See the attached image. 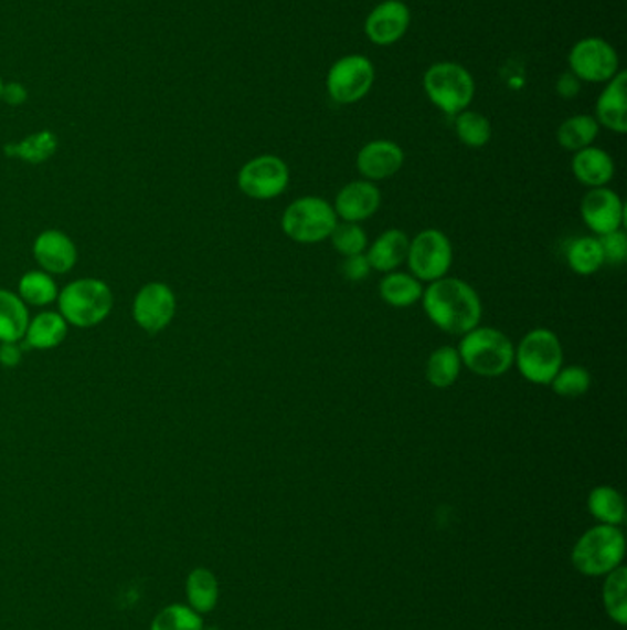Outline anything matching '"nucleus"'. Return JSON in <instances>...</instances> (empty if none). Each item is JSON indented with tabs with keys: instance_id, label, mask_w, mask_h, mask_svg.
<instances>
[{
	"instance_id": "obj_1",
	"label": "nucleus",
	"mask_w": 627,
	"mask_h": 630,
	"mask_svg": "<svg viewBox=\"0 0 627 630\" xmlns=\"http://www.w3.org/2000/svg\"><path fill=\"white\" fill-rule=\"evenodd\" d=\"M422 304L431 323L451 336L463 337L480 325L482 301L479 293L457 276L429 282V286L424 287Z\"/></svg>"
},
{
	"instance_id": "obj_2",
	"label": "nucleus",
	"mask_w": 627,
	"mask_h": 630,
	"mask_svg": "<svg viewBox=\"0 0 627 630\" xmlns=\"http://www.w3.org/2000/svg\"><path fill=\"white\" fill-rule=\"evenodd\" d=\"M458 354L466 369L482 378H499L513 367L516 347L502 330L491 326H477L464 334Z\"/></svg>"
},
{
	"instance_id": "obj_3",
	"label": "nucleus",
	"mask_w": 627,
	"mask_h": 630,
	"mask_svg": "<svg viewBox=\"0 0 627 630\" xmlns=\"http://www.w3.org/2000/svg\"><path fill=\"white\" fill-rule=\"evenodd\" d=\"M339 223L336 209L330 201L319 196H304L287 204L281 214V231L293 242L314 243L325 242Z\"/></svg>"
},
{
	"instance_id": "obj_4",
	"label": "nucleus",
	"mask_w": 627,
	"mask_h": 630,
	"mask_svg": "<svg viewBox=\"0 0 627 630\" xmlns=\"http://www.w3.org/2000/svg\"><path fill=\"white\" fill-rule=\"evenodd\" d=\"M513 365L524 380L535 386H551L563 367V347L560 337L549 328H534L516 347Z\"/></svg>"
},
{
	"instance_id": "obj_5",
	"label": "nucleus",
	"mask_w": 627,
	"mask_h": 630,
	"mask_svg": "<svg viewBox=\"0 0 627 630\" xmlns=\"http://www.w3.org/2000/svg\"><path fill=\"white\" fill-rule=\"evenodd\" d=\"M57 304L63 319L79 328L96 326L113 308V292L98 279H79L61 290Z\"/></svg>"
},
{
	"instance_id": "obj_6",
	"label": "nucleus",
	"mask_w": 627,
	"mask_h": 630,
	"mask_svg": "<svg viewBox=\"0 0 627 630\" xmlns=\"http://www.w3.org/2000/svg\"><path fill=\"white\" fill-rule=\"evenodd\" d=\"M626 540L617 525L601 524L587 531L574 546L573 563L578 571L598 577L623 563Z\"/></svg>"
},
{
	"instance_id": "obj_7",
	"label": "nucleus",
	"mask_w": 627,
	"mask_h": 630,
	"mask_svg": "<svg viewBox=\"0 0 627 630\" xmlns=\"http://www.w3.org/2000/svg\"><path fill=\"white\" fill-rule=\"evenodd\" d=\"M424 87L431 102L449 116L468 109L475 96L474 76L466 66L451 61L429 66L425 72Z\"/></svg>"
},
{
	"instance_id": "obj_8",
	"label": "nucleus",
	"mask_w": 627,
	"mask_h": 630,
	"mask_svg": "<svg viewBox=\"0 0 627 630\" xmlns=\"http://www.w3.org/2000/svg\"><path fill=\"white\" fill-rule=\"evenodd\" d=\"M407 264L419 282L444 279L453 265L451 240L438 229L418 232L408 243Z\"/></svg>"
},
{
	"instance_id": "obj_9",
	"label": "nucleus",
	"mask_w": 627,
	"mask_h": 630,
	"mask_svg": "<svg viewBox=\"0 0 627 630\" xmlns=\"http://www.w3.org/2000/svg\"><path fill=\"white\" fill-rule=\"evenodd\" d=\"M289 177L286 160L276 155H259L242 166L237 187L247 198L269 201L286 192Z\"/></svg>"
},
{
	"instance_id": "obj_10",
	"label": "nucleus",
	"mask_w": 627,
	"mask_h": 630,
	"mask_svg": "<svg viewBox=\"0 0 627 630\" xmlns=\"http://www.w3.org/2000/svg\"><path fill=\"white\" fill-rule=\"evenodd\" d=\"M375 71L372 61L364 55H344L336 61L326 77V87L337 104H355L369 94L374 85Z\"/></svg>"
},
{
	"instance_id": "obj_11",
	"label": "nucleus",
	"mask_w": 627,
	"mask_h": 630,
	"mask_svg": "<svg viewBox=\"0 0 627 630\" xmlns=\"http://www.w3.org/2000/svg\"><path fill=\"white\" fill-rule=\"evenodd\" d=\"M568 65L584 82H609L618 72L617 50L604 39L585 38L574 44Z\"/></svg>"
},
{
	"instance_id": "obj_12",
	"label": "nucleus",
	"mask_w": 627,
	"mask_h": 630,
	"mask_svg": "<svg viewBox=\"0 0 627 630\" xmlns=\"http://www.w3.org/2000/svg\"><path fill=\"white\" fill-rule=\"evenodd\" d=\"M177 312L176 293L162 282H149L137 293L132 317L148 334H157L170 325Z\"/></svg>"
},
{
	"instance_id": "obj_13",
	"label": "nucleus",
	"mask_w": 627,
	"mask_h": 630,
	"mask_svg": "<svg viewBox=\"0 0 627 630\" xmlns=\"http://www.w3.org/2000/svg\"><path fill=\"white\" fill-rule=\"evenodd\" d=\"M582 220L596 237L620 231L624 223V203L615 190L607 187L591 188L582 199Z\"/></svg>"
},
{
	"instance_id": "obj_14",
	"label": "nucleus",
	"mask_w": 627,
	"mask_h": 630,
	"mask_svg": "<svg viewBox=\"0 0 627 630\" xmlns=\"http://www.w3.org/2000/svg\"><path fill=\"white\" fill-rule=\"evenodd\" d=\"M411 10L402 0H385L370 11L364 22V32L370 41L380 46L397 43L407 33Z\"/></svg>"
},
{
	"instance_id": "obj_15",
	"label": "nucleus",
	"mask_w": 627,
	"mask_h": 630,
	"mask_svg": "<svg viewBox=\"0 0 627 630\" xmlns=\"http://www.w3.org/2000/svg\"><path fill=\"white\" fill-rule=\"evenodd\" d=\"M381 207V190L378 185L366 179L348 182L339 190L336 198L337 218L342 221L361 223L372 218Z\"/></svg>"
},
{
	"instance_id": "obj_16",
	"label": "nucleus",
	"mask_w": 627,
	"mask_h": 630,
	"mask_svg": "<svg viewBox=\"0 0 627 630\" xmlns=\"http://www.w3.org/2000/svg\"><path fill=\"white\" fill-rule=\"evenodd\" d=\"M403 162H405L403 149L385 138L364 144L355 160L359 174L372 182L396 176L397 171L402 170Z\"/></svg>"
},
{
	"instance_id": "obj_17",
	"label": "nucleus",
	"mask_w": 627,
	"mask_h": 630,
	"mask_svg": "<svg viewBox=\"0 0 627 630\" xmlns=\"http://www.w3.org/2000/svg\"><path fill=\"white\" fill-rule=\"evenodd\" d=\"M33 256L46 273L63 275L76 265L77 249L61 231H44L33 242Z\"/></svg>"
},
{
	"instance_id": "obj_18",
	"label": "nucleus",
	"mask_w": 627,
	"mask_h": 630,
	"mask_svg": "<svg viewBox=\"0 0 627 630\" xmlns=\"http://www.w3.org/2000/svg\"><path fill=\"white\" fill-rule=\"evenodd\" d=\"M627 72L618 71L596 102V122L615 133L627 132Z\"/></svg>"
},
{
	"instance_id": "obj_19",
	"label": "nucleus",
	"mask_w": 627,
	"mask_h": 630,
	"mask_svg": "<svg viewBox=\"0 0 627 630\" xmlns=\"http://www.w3.org/2000/svg\"><path fill=\"white\" fill-rule=\"evenodd\" d=\"M408 243H411V238L402 229H389V231L381 232L380 237L370 243L369 251H366L372 270L381 271V273L396 271L403 262H407Z\"/></svg>"
},
{
	"instance_id": "obj_20",
	"label": "nucleus",
	"mask_w": 627,
	"mask_h": 630,
	"mask_svg": "<svg viewBox=\"0 0 627 630\" xmlns=\"http://www.w3.org/2000/svg\"><path fill=\"white\" fill-rule=\"evenodd\" d=\"M573 174L584 187H607L615 176V162L606 149L589 146L574 154Z\"/></svg>"
},
{
	"instance_id": "obj_21",
	"label": "nucleus",
	"mask_w": 627,
	"mask_h": 630,
	"mask_svg": "<svg viewBox=\"0 0 627 630\" xmlns=\"http://www.w3.org/2000/svg\"><path fill=\"white\" fill-rule=\"evenodd\" d=\"M184 591H187L188 607H192L201 616L212 612L220 601L217 577L212 569L203 568V566L193 568L188 574Z\"/></svg>"
},
{
	"instance_id": "obj_22",
	"label": "nucleus",
	"mask_w": 627,
	"mask_h": 630,
	"mask_svg": "<svg viewBox=\"0 0 627 630\" xmlns=\"http://www.w3.org/2000/svg\"><path fill=\"white\" fill-rule=\"evenodd\" d=\"M380 295L389 306L408 308L422 301L424 286L416 276L396 270L383 276V281L380 282Z\"/></svg>"
},
{
	"instance_id": "obj_23",
	"label": "nucleus",
	"mask_w": 627,
	"mask_h": 630,
	"mask_svg": "<svg viewBox=\"0 0 627 630\" xmlns=\"http://www.w3.org/2000/svg\"><path fill=\"white\" fill-rule=\"evenodd\" d=\"M66 337V321L63 315L55 312H43L35 315L28 323L26 334H24V345L38 350H49L63 343Z\"/></svg>"
},
{
	"instance_id": "obj_24",
	"label": "nucleus",
	"mask_w": 627,
	"mask_h": 630,
	"mask_svg": "<svg viewBox=\"0 0 627 630\" xmlns=\"http://www.w3.org/2000/svg\"><path fill=\"white\" fill-rule=\"evenodd\" d=\"M28 308L15 293L0 290V343H17L26 334Z\"/></svg>"
},
{
	"instance_id": "obj_25",
	"label": "nucleus",
	"mask_w": 627,
	"mask_h": 630,
	"mask_svg": "<svg viewBox=\"0 0 627 630\" xmlns=\"http://www.w3.org/2000/svg\"><path fill=\"white\" fill-rule=\"evenodd\" d=\"M460 370H463L460 354L457 348L446 345L431 353L427 365H425V378L436 389H447L458 380Z\"/></svg>"
},
{
	"instance_id": "obj_26",
	"label": "nucleus",
	"mask_w": 627,
	"mask_h": 630,
	"mask_svg": "<svg viewBox=\"0 0 627 630\" xmlns=\"http://www.w3.org/2000/svg\"><path fill=\"white\" fill-rule=\"evenodd\" d=\"M601 133V124L595 116L574 115L557 127V143L567 151H580L589 148Z\"/></svg>"
},
{
	"instance_id": "obj_27",
	"label": "nucleus",
	"mask_w": 627,
	"mask_h": 630,
	"mask_svg": "<svg viewBox=\"0 0 627 630\" xmlns=\"http://www.w3.org/2000/svg\"><path fill=\"white\" fill-rule=\"evenodd\" d=\"M567 262L576 275H595L604 265V254L598 237L576 238L567 251Z\"/></svg>"
},
{
	"instance_id": "obj_28",
	"label": "nucleus",
	"mask_w": 627,
	"mask_h": 630,
	"mask_svg": "<svg viewBox=\"0 0 627 630\" xmlns=\"http://www.w3.org/2000/svg\"><path fill=\"white\" fill-rule=\"evenodd\" d=\"M55 149H57V137L49 129H44V132L33 133L21 143L8 144L4 151L10 157L39 165V162L49 160L55 154Z\"/></svg>"
},
{
	"instance_id": "obj_29",
	"label": "nucleus",
	"mask_w": 627,
	"mask_h": 630,
	"mask_svg": "<svg viewBox=\"0 0 627 630\" xmlns=\"http://www.w3.org/2000/svg\"><path fill=\"white\" fill-rule=\"evenodd\" d=\"M589 511L598 522L606 525H620L626 518L623 494L613 486L602 485L591 491Z\"/></svg>"
},
{
	"instance_id": "obj_30",
	"label": "nucleus",
	"mask_w": 627,
	"mask_h": 630,
	"mask_svg": "<svg viewBox=\"0 0 627 630\" xmlns=\"http://www.w3.org/2000/svg\"><path fill=\"white\" fill-rule=\"evenodd\" d=\"M149 630H204V621L192 607L171 602L155 613Z\"/></svg>"
},
{
	"instance_id": "obj_31",
	"label": "nucleus",
	"mask_w": 627,
	"mask_h": 630,
	"mask_svg": "<svg viewBox=\"0 0 627 630\" xmlns=\"http://www.w3.org/2000/svg\"><path fill=\"white\" fill-rule=\"evenodd\" d=\"M57 295L60 292H57L55 282L44 271H28L19 282V297L24 301V304L46 306V304L54 303Z\"/></svg>"
},
{
	"instance_id": "obj_32",
	"label": "nucleus",
	"mask_w": 627,
	"mask_h": 630,
	"mask_svg": "<svg viewBox=\"0 0 627 630\" xmlns=\"http://www.w3.org/2000/svg\"><path fill=\"white\" fill-rule=\"evenodd\" d=\"M455 132L460 143L469 148H482L490 143L491 124L485 115L477 111H463L455 116Z\"/></svg>"
},
{
	"instance_id": "obj_33",
	"label": "nucleus",
	"mask_w": 627,
	"mask_h": 630,
	"mask_svg": "<svg viewBox=\"0 0 627 630\" xmlns=\"http://www.w3.org/2000/svg\"><path fill=\"white\" fill-rule=\"evenodd\" d=\"M627 571L623 566L609 571L606 586H604V602H606L607 613L613 621L618 624L627 623Z\"/></svg>"
},
{
	"instance_id": "obj_34",
	"label": "nucleus",
	"mask_w": 627,
	"mask_h": 630,
	"mask_svg": "<svg viewBox=\"0 0 627 630\" xmlns=\"http://www.w3.org/2000/svg\"><path fill=\"white\" fill-rule=\"evenodd\" d=\"M591 384L593 380H591L589 370L582 365H568L557 370V375L551 381V387L557 397L578 398L589 391Z\"/></svg>"
},
{
	"instance_id": "obj_35",
	"label": "nucleus",
	"mask_w": 627,
	"mask_h": 630,
	"mask_svg": "<svg viewBox=\"0 0 627 630\" xmlns=\"http://www.w3.org/2000/svg\"><path fill=\"white\" fill-rule=\"evenodd\" d=\"M330 240L337 253H341L342 256L364 253V249L369 248V237H366L363 227L359 223H352V221L337 223L336 229L331 232Z\"/></svg>"
},
{
	"instance_id": "obj_36",
	"label": "nucleus",
	"mask_w": 627,
	"mask_h": 630,
	"mask_svg": "<svg viewBox=\"0 0 627 630\" xmlns=\"http://www.w3.org/2000/svg\"><path fill=\"white\" fill-rule=\"evenodd\" d=\"M602 245V254H604V264L620 265L627 259V237L626 232H609L604 237H598Z\"/></svg>"
},
{
	"instance_id": "obj_37",
	"label": "nucleus",
	"mask_w": 627,
	"mask_h": 630,
	"mask_svg": "<svg viewBox=\"0 0 627 630\" xmlns=\"http://www.w3.org/2000/svg\"><path fill=\"white\" fill-rule=\"evenodd\" d=\"M342 276L350 282L364 281L369 279L372 273V265H370L369 256L366 253L352 254V256H344L341 264Z\"/></svg>"
},
{
	"instance_id": "obj_38",
	"label": "nucleus",
	"mask_w": 627,
	"mask_h": 630,
	"mask_svg": "<svg viewBox=\"0 0 627 630\" xmlns=\"http://www.w3.org/2000/svg\"><path fill=\"white\" fill-rule=\"evenodd\" d=\"M556 91L562 98H576L582 91V80L574 72H563L562 76L557 77Z\"/></svg>"
},
{
	"instance_id": "obj_39",
	"label": "nucleus",
	"mask_w": 627,
	"mask_h": 630,
	"mask_svg": "<svg viewBox=\"0 0 627 630\" xmlns=\"http://www.w3.org/2000/svg\"><path fill=\"white\" fill-rule=\"evenodd\" d=\"M28 99V88L19 82L4 83L2 88V102L8 105H22Z\"/></svg>"
},
{
	"instance_id": "obj_40",
	"label": "nucleus",
	"mask_w": 627,
	"mask_h": 630,
	"mask_svg": "<svg viewBox=\"0 0 627 630\" xmlns=\"http://www.w3.org/2000/svg\"><path fill=\"white\" fill-rule=\"evenodd\" d=\"M21 361V348L17 347L15 343H2L0 345V364L6 367H13V365Z\"/></svg>"
},
{
	"instance_id": "obj_41",
	"label": "nucleus",
	"mask_w": 627,
	"mask_h": 630,
	"mask_svg": "<svg viewBox=\"0 0 627 630\" xmlns=\"http://www.w3.org/2000/svg\"><path fill=\"white\" fill-rule=\"evenodd\" d=\"M2 88H4V80L0 76V99H2Z\"/></svg>"
}]
</instances>
